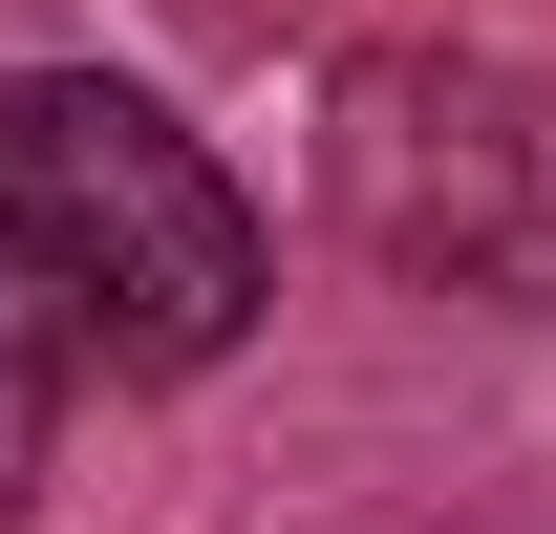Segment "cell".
<instances>
[{"label":"cell","instance_id":"6da1fadb","mask_svg":"<svg viewBox=\"0 0 556 534\" xmlns=\"http://www.w3.org/2000/svg\"><path fill=\"white\" fill-rule=\"evenodd\" d=\"M0 300L65 364H214L257 321V214L214 193V150L129 86H0Z\"/></svg>","mask_w":556,"mask_h":534},{"label":"cell","instance_id":"7a4b0ae2","mask_svg":"<svg viewBox=\"0 0 556 534\" xmlns=\"http://www.w3.org/2000/svg\"><path fill=\"white\" fill-rule=\"evenodd\" d=\"M321 193L428 300H556V86L492 43H364L321 65Z\"/></svg>","mask_w":556,"mask_h":534},{"label":"cell","instance_id":"3957f363","mask_svg":"<svg viewBox=\"0 0 556 534\" xmlns=\"http://www.w3.org/2000/svg\"><path fill=\"white\" fill-rule=\"evenodd\" d=\"M65 385H86V364L22 321V300H0V534H22V492H43V428H65Z\"/></svg>","mask_w":556,"mask_h":534}]
</instances>
